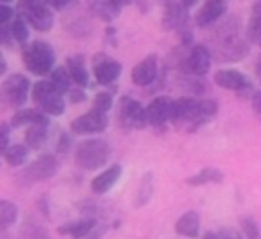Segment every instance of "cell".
<instances>
[{
    "instance_id": "obj_12",
    "label": "cell",
    "mask_w": 261,
    "mask_h": 239,
    "mask_svg": "<svg viewBox=\"0 0 261 239\" xmlns=\"http://www.w3.org/2000/svg\"><path fill=\"white\" fill-rule=\"evenodd\" d=\"M106 127H108V114L96 110H88L69 123V131L73 135H98L106 131Z\"/></svg>"
},
{
    "instance_id": "obj_25",
    "label": "cell",
    "mask_w": 261,
    "mask_h": 239,
    "mask_svg": "<svg viewBox=\"0 0 261 239\" xmlns=\"http://www.w3.org/2000/svg\"><path fill=\"white\" fill-rule=\"evenodd\" d=\"M247 41L261 47V0H257L251 8V16L247 20Z\"/></svg>"
},
{
    "instance_id": "obj_43",
    "label": "cell",
    "mask_w": 261,
    "mask_h": 239,
    "mask_svg": "<svg viewBox=\"0 0 261 239\" xmlns=\"http://www.w3.org/2000/svg\"><path fill=\"white\" fill-rule=\"evenodd\" d=\"M204 239H218V233L216 231H208V233H204Z\"/></svg>"
},
{
    "instance_id": "obj_3",
    "label": "cell",
    "mask_w": 261,
    "mask_h": 239,
    "mask_svg": "<svg viewBox=\"0 0 261 239\" xmlns=\"http://www.w3.org/2000/svg\"><path fill=\"white\" fill-rule=\"evenodd\" d=\"M110 145L104 139H86L82 143H77L75 151H73V159L77 163V168L86 170V172H94L100 170L102 165H106V161L110 159Z\"/></svg>"
},
{
    "instance_id": "obj_26",
    "label": "cell",
    "mask_w": 261,
    "mask_h": 239,
    "mask_svg": "<svg viewBox=\"0 0 261 239\" xmlns=\"http://www.w3.org/2000/svg\"><path fill=\"white\" fill-rule=\"evenodd\" d=\"M2 157H4V161H6L8 165L18 168V165H22V163L27 161V157H29V147L22 145V143L8 145V147L2 151Z\"/></svg>"
},
{
    "instance_id": "obj_16",
    "label": "cell",
    "mask_w": 261,
    "mask_h": 239,
    "mask_svg": "<svg viewBox=\"0 0 261 239\" xmlns=\"http://www.w3.org/2000/svg\"><path fill=\"white\" fill-rule=\"evenodd\" d=\"M159 76V61H157V55L151 53L147 57H143L130 71V80L135 86L139 88H149Z\"/></svg>"
},
{
    "instance_id": "obj_23",
    "label": "cell",
    "mask_w": 261,
    "mask_h": 239,
    "mask_svg": "<svg viewBox=\"0 0 261 239\" xmlns=\"http://www.w3.org/2000/svg\"><path fill=\"white\" fill-rule=\"evenodd\" d=\"M96 227V219H80V221H69L57 229L59 235H69L71 239H82L86 237L92 229Z\"/></svg>"
},
{
    "instance_id": "obj_38",
    "label": "cell",
    "mask_w": 261,
    "mask_h": 239,
    "mask_svg": "<svg viewBox=\"0 0 261 239\" xmlns=\"http://www.w3.org/2000/svg\"><path fill=\"white\" fill-rule=\"evenodd\" d=\"M67 98L71 100V102H82V100H86V94H84V90L82 88H69L67 90Z\"/></svg>"
},
{
    "instance_id": "obj_15",
    "label": "cell",
    "mask_w": 261,
    "mask_h": 239,
    "mask_svg": "<svg viewBox=\"0 0 261 239\" xmlns=\"http://www.w3.org/2000/svg\"><path fill=\"white\" fill-rule=\"evenodd\" d=\"M188 8L177 2V0H169L165 2V10H163V16H161V29L163 31H175L179 33L181 29H188L190 22H188Z\"/></svg>"
},
{
    "instance_id": "obj_35",
    "label": "cell",
    "mask_w": 261,
    "mask_h": 239,
    "mask_svg": "<svg viewBox=\"0 0 261 239\" xmlns=\"http://www.w3.org/2000/svg\"><path fill=\"white\" fill-rule=\"evenodd\" d=\"M71 147V135L69 133H61L59 135V143H57V151L59 153H67Z\"/></svg>"
},
{
    "instance_id": "obj_8",
    "label": "cell",
    "mask_w": 261,
    "mask_h": 239,
    "mask_svg": "<svg viewBox=\"0 0 261 239\" xmlns=\"http://www.w3.org/2000/svg\"><path fill=\"white\" fill-rule=\"evenodd\" d=\"M210 65H212L210 49L202 43H194L192 47H188V53L184 55V61L179 63V69L184 74L204 78L210 71Z\"/></svg>"
},
{
    "instance_id": "obj_11",
    "label": "cell",
    "mask_w": 261,
    "mask_h": 239,
    "mask_svg": "<svg viewBox=\"0 0 261 239\" xmlns=\"http://www.w3.org/2000/svg\"><path fill=\"white\" fill-rule=\"evenodd\" d=\"M118 121L126 129H137V131L145 129L147 127L145 106L130 96H122L118 100Z\"/></svg>"
},
{
    "instance_id": "obj_20",
    "label": "cell",
    "mask_w": 261,
    "mask_h": 239,
    "mask_svg": "<svg viewBox=\"0 0 261 239\" xmlns=\"http://www.w3.org/2000/svg\"><path fill=\"white\" fill-rule=\"evenodd\" d=\"M65 69H67L69 80H71L73 84H77L80 88H86V86H88L90 74H88L86 61H84V55H69L67 61H65Z\"/></svg>"
},
{
    "instance_id": "obj_1",
    "label": "cell",
    "mask_w": 261,
    "mask_h": 239,
    "mask_svg": "<svg viewBox=\"0 0 261 239\" xmlns=\"http://www.w3.org/2000/svg\"><path fill=\"white\" fill-rule=\"evenodd\" d=\"M218 114V102L214 98H196V96H179L171 102L169 123L175 129H184L188 133L198 131L208 121Z\"/></svg>"
},
{
    "instance_id": "obj_40",
    "label": "cell",
    "mask_w": 261,
    "mask_h": 239,
    "mask_svg": "<svg viewBox=\"0 0 261 239\" xmlns=\"http://www.w3.org/2000/svg\"><path fill=\"white\" fill-rule=\"evenodd\" d=\"M218 233V239H243L237 231H232V229H220V231H216Z\"/></svg>"
},
{
    "instance_id": "obj_7",
    "label": "cell",
    "mask_w": 261,
    "mask_h": 239,
    "mask_svg": "<svg viewBox=\"0 0 261 239\" xmlns=\"http://www.w3.org/2000/svg\"><path fill=\"white\" fill-rule=\"evenodd\" d=\"M212 80H214V84H216L218 88L237 92L239 98H251V94L255 92L251 80H249L243 71H239V69H230V67L216 69L214 76H212Z\"/></svg>"
},
{
    "instance_id": "obj_2",
    "label": "cell",
    "mask_w": 261,
    "mask_h": 239,
    "mask_svg": "<svg viewBox=\"0 0 261 239\" xmlns=\"http://www.w3.org/2000/svg\"><path fill=\"white\" fill-rule=\"evenodd\" d=\"M214 51L210 55H216L218 61H241L249 53V41L241 33V22L237 16L224 20L216 33H214Z\"/></svg>"
},
{
    "instance_id": "obj_19",
    "label": "cell",
    "mask_w": 261,
    "mask_h": 239,
    "mask_svg": "<svg viewBox=\"0 0 261 239\" xmlns=\"http://www.w3.org/2000/svg\"><path fill=\"white\" fill-rule=\"evenodd\" d=\"M175 233L188 239H198L200 235V214L196 210H186L177 221H175Z\"/></svg>"
},
{
    "instance_id": "obj_22",
    "label": "cell",
    "mask_w": 261,
    "mask_h": 239,
    "mask_svg": "<svg viewBox=\"0 0 261 239\" xmlns=\"http://www.w3.org/2000/svg\"><path fill=\"white\" fill-rule=\"evenodd\" d=\"M222 180H224V174L218 168L208 165V168H202L200 172L188 176L186 178V184L188 186H206V184H220Z\"/></svg>"
},
{
    "instance_id": "obj_34",
    "label": "cell",
    "mask_w": 261,
    "mask_h": 239,
    "mask_svg": "<svg viewBox=\"0 0 261 239\" xmlns=\"http://www.w3.org/2000/svg\"><path fill=\"white\" fill-rule=\"evenodd\" d=\"M14 18V8H10L8 4H0V27L8 25V20Z\"/></svg>"
},
{
    "instance_id": "obj_31",
    "label": "cell",
    "mask_w": 261,
    "mask_h": 239,
    "mask_svg": "<svg viewBox=\"0 0 261 239\" xmlns=\"http://www.w3.org/2000/svg\"><path fill=\"white\" fill-rule=\"evenodd\" d=\"M112 102H114V98H112V92H98V94L94 96V104H92V110H96V112H102V114H108V112H110V108H112Z\"/></svg>"
},
{
    "instance_id": "obj_9",
    "label": "cell",
    "mask_w": 261,
    "mask_h": 239,
    "mask_svg": "<svg viewBox=\"0 0 261 239\" xmlns=\"http://www.w3.org/2000/svg\"><path fill=\"white\" fill-rule=\"evenodd\" d=\"M57 170H59V159L51 153H45L24 168V172L20 174V182H24V184L43 182V180L53 178L57 174Z\"/></svg>"
},
{
    "instance_id": "obj_6",
    "label": "cell",
    "mask_w": 261,
    "mask_h": 239,
    "mask_svg": "<svg viewBox=\"0 0 261 239\" xmlns=\"http://www.w3.org/2000/svg\"><path fill=\"white\" fill-rule=\"evenodd\" d=\"M18 16L24 18V22L41 33H47L51 31L53 22H55V16H53V10L43 2V0H20L18 2Z\"/></svg>"
},
{
    "instance_id": "obj_44",
    "label": "cell",
    "mask_w": 261,
    "mask_h": 239,
    "mask_svg": "<svg viewBox=\"0 0 261 239\" xmlns=\"http://www.w3.org/2000/svg\"><path fill=\"white\" fill-rule=\"evenodd\" d=\"M179 2H181V4L186 6V8H192V6H194V4L198 2V0H179Z\"/></svg>"
},
{
    "instance_id": "obj_24",
    "label": "cell",
    "mask_w": 261,
    "mask_h": 239,
    "mask_svg": "<svg viewBox=\"0 0 261 239\" xmlns=\"http://www.w3.org/2000/svg\"><path fill=\"white\" fill-rule=\"evenodd\" d=\"M49 127L47 125H29L24 131V145L29 149H41L47 143Z\"/></svg>"
},
{
    "instance_id": "obj_17",
    "label": "cell",
    "mask_w": 261,
    "mask_h": 239,
    "mask_svg": "<svg viewBox=\"0 0 261 239\" xmlns=\"http://www.w3.org/2000/svg\"><path fill=\"white\" fill-rule=\"evenodd\" d=\"M226 12V2L224 0H206L194 14V25L198 29H210L214 27Z\"/></svg>"
},
{
    "instance_id": "obj_13",
    "label": "cell",
    "mask_w": 261,
    "mask_h": 239,
    "mask_svg": "<svg viewBox=\"0 0 261 239\" xmlns=\"http://www.w3.org/2000/svg\"><path fill=\"white\" fill-rule=\"evenodd\" d=\"M171 102L173 98L169 96H155L147 106H145V116H147V127L153 129H163L169 123V114H171Z\"/></svg>"
},
{
    "instance_id": "obj_10",
    "label": "cell",
    "mask_w": 261,
    "mask_h": 239,
    "mask_svg": "<svg viewBox=\"0 0 261 239\" xmlns=\"http://www.w3.org/2000/svg\"><path fill=\"white\" fill-rule=\"evenodd\" d=\"M4 100L14 106V108H22L27 98H29V92H31V82L27 76L22 74H10L4 82H2V88H0Z\"/></svg>"
},
{
    "instance_id": "obj_30",
    "label": "cell",
    "mask_w": 261,
    "mask_h": 239,
    "mask_svg": "<svg viewBox=\"0 0 261 239\" xmlns=\"http://www.w3.org/2000/svg\"><path fill=\"white\" fill-rule=\"evenodd\" d=\"M10 35H12V39H14L16 43H22V45H24V43L29 41V25L24 22V18H22V16L12 18Z\"/></svg>"
},
{
    "instance_id": "obj_39",
    "label": "cell",
    "mask_w": 261,
    "mask_h": 239,
    "mask_svg": "<svg viewBox=\"0 0 261 239\" xmlns=\"http://www.w3.org/2000/svg\"><path fill=\"white\" fill-rule=\"evenodd\" d=\"M12 35H10V29L8 27H0V45H6V47H10L12 45Z\"/></svg>"
},
{
    "instance_id": "obj_18",
    "label": "cell",
    "mask_w": 261,
    "mask_h": 239,
    "mask_svg": "<svg viewBox=\"0 0 261 239\" xmlns=\"http://www.w3.org/2000/svg\"><path fill=\"white\" fill-rule=\"evenodd\" d=\"M122 176V165L120 163H112L110 168H106L104 172H100L98 176L92 178L90 182V190L94 194H106Z\"/></svg>"
},
{
    "instance_id": "obj_33",
    "label": "cell",
    "mask_w": 261,
    "mask_h": 239,
    "mask_svg": "<svg viewBox=\"0 0 261 239\" xmlns=\"http://www.w3.org/2000/svg\"><path fill=\"white\" fill-rule=\"evenodd\" d=\"M8 141H10V125L0 123V153L8 147Z\"/></svg>"
},
{
    "instance_id": "obj_14",
    "label": "cell",
    "mask_w": 261,
    "mask_h": 239,
    "mask_svg": "<svg viewBox=\"0 0 261 239\" xmlns=\"http://www.w3.org/2000/svg\"><path fill=\"white\" fill-rule=\"evenodd\" d=\"M92 74H94V80L100 86H110V84H114L120 78L122 63L116 61V59H112V57H106V55H96L94 57Z\"/></svg>"
},
{
    "instance_id": "obj_5",
    "label": "cell",
    "mask_w": 261,
    "mask_h": 239,
    "mask_svg": "<svg viewBox=\"0 0 261 239\" xmlns=\"http://www.w3.org/2000/svg\"><path fill=\"white\" fill-rule=\"evenodd\" d=\"M22 63L35 76H45L55 65V51L47 41H31L22 49Z\"/></svg>"
},
{
    "instance_id": "obj_29",
    "label": "cell",
    "mask_w": 261,
    "mask_h": 239,
    "mask_svg": "<svg viewBox=\"0 0 261 239\" xmlns=\"http://www.w3.org/2000/svg\"><path fill=\"white\" fill-rule=\"evenodd\" d=\"M51 78H49V82L65 96L67 94V90L71 88V80H69V74H67V69H65V65H59V67H53L51 71Z\"/></svg>"
},
{
    "instance_id": "obj_41",
    "label": "cell",
    "mask_w": 261,
    "mask_h": 239,
    "mask_svg": "<svg viewBox=\"0 0 261 239\" xmlns=\"http://www.w3.org/2000/svg\"><path fill=\"white\" fill-rule=\"evenodd\" d=\"M27 239H49V235L43 229H33L31 233H27Z\"/></svg>"
},
{
    "instance_id": "obj_28",
    "label": "cell",
    "mask_w": 261,
    "mask_h": 239,
    "mask_svg": "<svg viewBox=\"0 0 261 239\" xmlns=\"http://www.w3.org/2000/svg\"><path fill=\"white\" fill-rule=\"evenodd\" d=\"M151 194H153V174L151 172H145L141 182H139V190H137V198H135V206L141 208L143 204H147L151 200Z\"/></svg>"
},
{
    "instance_id": "obj_46",
    "label": "cell",
    "mask_w": 261,
    "mask_h": 239,
    "mask_svg": "<svg viewBox=\"0 0 261 239\" xmlns=\"http://www.w3.org/2000/svg\"><path fill=\"white\" fill-rule=\"evenodd\" d=\"M0 155H2V153H0Z\"/></svg>"
},
{
    "instance_id": "obj_32",
    "label": "cell",
    "mask_w": 261,
    "mask_h": 239,
    "mask_svg": "<svg viewBox=\"0 0 261 239\" xmlns=\"http://www.w3.org/2000/svg\"><path fill=\"white\" fill-rule=\"evenodd\" d=\"M241 229H243V233H245V239H259L257 223H255L251 217H243V219H241Z\"/></svg>"
},
{
    "instance_id": "obj_36",
    "label": "cell",
    "mask_w": 261,
    "mask_h": 239,
    "mask_svg": "<svg viewBox=\"0 0 261 239\" xmlns=\"http://www.w3.org/2000/svg\"><path fill=\"white\" fill-rule=\"evenodd\" d=\"M51 10H63V8H67L73 0H43Z\"/></svg>"
},
{
    "instance_id": "obj_42",
    "label": "cell",
    "mask_w": 261,
    "mask_h": 239,
    "mask_svg": "<svg viewBox=\"0 0 261 239\" xmlns=\"http://www.w3.org/2000/svg\"><path fill=\"white\" fill-rule=\"evenodd\" d=\"M255 76H257V80L261 82V55H259L257 61H255Z\"/></svg>"
},
{
    "instance_id": "obj_27",
    "label": "cell",
    "mask_w": 261,
    "mask_h": 239,
    "mask_svg": "<svg viewBox=\"0 0 261 239\" xmlns=\"http://www.w3.org/2000/svg\"><path fill=\"white\" fill-rule=\"evenodd\" d=\"M18 219V208L14 202L0 198V231L10 229Z\"/></svg>"
},
{
    "instance_id": "obj_4",
    "label": "cell",
    "mask_w": 261,
    "mask_h": 239,
    "mask_svg": "<svg viewBox=\"0 0 261 239\" xmlns=\"http://www.w3.org/2000/svg\"><path fill=\"white\" fill-rule=\"evenodd\" d=\"M31 96L37 108L47 116H61L65 112V98L49 80L35 82L31 86Z\"/></svg>"
},
{
    "instance_id": "obj_37",
    "label": "cell",
    "mask_w": 261,
    "mask_h": 239,
    "mask_svg": "<svg viewBox=\"0 0 261 239\" xmlns=\"http://www.w3.org/2000/svg\"><path fill=\"white\" fill-rule=\"evenodd\" d=\"M251 106H253L255 114L261 116V90H255V92L251 94Z\"/></svg>"
},
{
    "instance_id": "obj_45",
    "label": "cell",
    "mask_w": 261,
    "mask_h": 239,
    "mask_svg": "<svg viewBox=\"0 0 261 239\" xmlns=\"http://www.w3.org/2000/svg\"><path fill=\"white\" fill-rule=\"evenodd\" d=\"M8 2H12V0H0V4H8Z\"/></svg>"
},
{
    "instance_id": "obj_21",
    "label": "cell",
    "mask_w": 261,
    "mask_h": 239,
    "mask_svg": "<svg viewBox=\"0 0 261 239\" xmlns=\"http://www.w3.org/2000/svg\"><path fill=\"white\" fill-rule=\"evenodd\" d=\"M22 125H51L49 116L43 114L39 108H18L14 116L10 118V127H22Z\"/></svg>"
}]
</instances>
